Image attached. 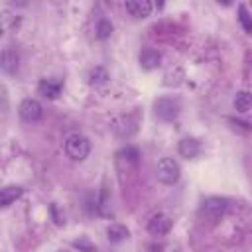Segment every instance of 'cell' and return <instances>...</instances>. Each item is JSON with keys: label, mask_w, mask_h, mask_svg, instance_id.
I'll return each instance as SVG.
<instances>
[{"label": "cell", "mask_w": 252, "mask_h": 252, "mask_svg": "<svg viewBox=\"0 0 252 252\" xmlns=\"http://www.w3.org/2000/svg\"><path fill=\"white\" fill-rule=\"evenodd\" d=\"M18 114L24 122H37L43 116V106L35 98H24L18 106Z\"/></svg>", "instance_id": "277c9868"}, {"label": "cell", "mask_w": 252, "mask_h": 252, "mask_svg": "<svg viewBox=\"0 0 252 252\" xmlns=\"http://www.w3.org/2000/svg\"><path fill=\"white\" fill-rule=\"evenodd\" d=\"M159 61H161V55H159L156 49H152V47L142 49V53H140V65H142L146 71L156 69V67L159 65Z\"/></svg>", "instance_id": "9c48e42d"}, {"label": "cell", "mask_w": 252, "mask_h": 252, "mask_svg": "<svg viewBox=\"0 0 252 252\" xmlns=\"http://www.w3.org/2000/svg\"><path fill=\"white\" fill-rule=\"evenodd\" d=\"M232 104H234V108L238 112L250 110L252 108V93L250 91H238L236 96H234V100H232Z\"/></svg>", "instance_id": "4fadbf2b"}, {"label": "cell", "mask_w": 252, "mask_h": 252, "mask_svg": "<svg viewBox=\"0 0 252 252\" xmlns=\"http://www.w3.org/2000/svg\"><path fill=\"white\" fill-rule=\"evenodd\" d=\"M65 154L73 161H83L91 154V142L83 134H69L65 138Z\"/></svg>", "instance_id": "6da1fadb"}, {"label": "cell", "mask_w": 252, "mask_h": 252, "mask_svg": "<svg viewBox=\"0 0 252 252\" xmlns=\"http://www.w3.org/2000/svg\"><path fill=\"white\" fill-rule=\"evenodd\" d=\"M177 150L185 159H195L201 154V142L197 138H183V140H179Z\"/></svg>", "instance_id": "ba28073f"}, {"label": "cell", "mask_w": 252, "mask_h": 252, "mask_svg": "<svg viewBox=\"0 0 252 252\" xmlns=\"http://www.w3.org/2000/svg\"><path fill=\"white\" fill-rule=\"evenodd\" d=\"M106 234H108V240L110 242H122L128 238V228L122 226V224H110L106 228Z\"/></svg>", "instance_id": "9a60e30c"}, {"label": "cell", "mask_w": 252, "mask_h": 252, "mask_svg": "<svg viewBox=\"0 0 252 252\" xmlns=\"http://www.w3.org/2000/svg\"><path fill=\"white\" fill-rule=\"evenodd\" d=\"M16 67H18V55L10 47H6L2 51V69L6 73H12V71H16Z\"/></svg>", "instance_id": "5bb4252c"}, {"label": "cell", "mask_w": 252, "mask_h": 252, "mask_svg": "<svg viewBox=\"0 0 252 252\" xmlns=\"http://www.w3.org/2000/svg\"><path fill=\"white\" fill-rule=\"evenodd\" d=\"M24 193V187L20 185H6L2 191H0V205L2 207H10L16 199H20Z\"/></svg>", "instance_id": "8fae6325"}, {"label": "cell", "mask_w": 252, "mask_h": 252, "mask_svg": "<svg viewBox=\"0 0 252 252\" xmlns=\"http://www.w3.org/2000/svg\"><path fill=\"white\" fill-rule=\"evenodd\" d=\"M106 185L102 183V189H100V205H98V211L102 213V215H106Z\"/></svg>", "instance_id": "d6986e66"}, {"label": "cell", "mask_w": 252, "mask_h": 252, "mask_svg": "<svg viewBox=\"0 0 252 252\" xmlns=\"http://www.w3.org/2000/svg\"><path fill=\"white\" fill-rule=\"evenodd\" d=\"M226 205H228V201L222 199V197H209V199H205V201L201 203L199 213H201V217L207 219V220H219V219L224 215Z\"/></svg>", "instance_id": "3957f363"}, {"label": "cell", "mask_w": 252, "mask_h": 252, "mask_svg": "<svg viewBox=\"0 0 252 252\" xmlns=\"http://www.w3.org/2000/svg\"><path fill=\"white\" fill-rule=\"evenodd\" d=\"M61 91V83L59 81H51V79H41L37 85V93L45 98H57Z\"/></svg>", "instance_id": "30bf717a"}, {"label": "cell", "mask_w": 252, "mask_h": 252, "mask_svg": "<svg viewBox=\"0 0 252 252\" xmlns=\"http://www.w3.org/2000/svg\"><path fill=\"white\" fill-rule=\"evenodd\" d=\"M169 230H171V219L163 213H158L148 220V232L152 236H165Z\"/></svg>", "instance_id": "8992f818"}, {"label": "cell", "mask_w": 252, "mask_h": 252, "mask_svg": "<svg viewBox=\"0 0 252 252\" xmlns=\"http://www.w3.org/2000/svg\"><path fill=\"white\" fill-rule=\"evenodd\" d=\"M154 108H156V116L158 118L169 122V120L177 118L181 104H179V100H173V98H158L156 104H154Z\"/></svg>", "instance_id": "5b68a950"}, {"label": "cell", "mask_w": 252, "mask_h": 252, "mask_svg": "<svg viewBox=\"0 0 252 252\" xmlns=\"http://www.w3.org/2000/svg\"><path fill=\"white\" fill-rule=\"evenodd\" d=\"M138 158H140V152H138L134 146H126L124 150H120V152L116 154V161H118V165L126 163V167L138 163Z\"/></svg>", "instance_id": "7c38bea8"}, {"label": "cell", "mask_w": 252, "mask_h": 252, "mask_svg": "<svg viewBox=\"0 0 252 252\" xmlns=\"http://www.w3.org/2000/svg\"><path fill=\"white\" fill-rule=\"evenodd\" d=\"M75 246H77V248H83L85 252H96V248H94V246H91L87 240H77V242H75Z\"/></svg>", "instance_id": "ffe728a7"}, {"label": "cell", "mask_w": 252, "mask_h": 252, "mask_svg": "<svg viewBox=\"0 0 252 252\" xmlns=\"http://www.w3.org/2000/svg\"><path fill=\"white\" fill-rule=\"evenodd\" d=\"M112 33V24L108 20H98L96 22V37L98 39H106Z\"/></svg>", "instance_id": "2e32d148"}, {"label": "cell", "mask_w": 252, "mask_h": 252, "mask_svg": "<svg viewBox=\"0 0 252 252\" xmlns=\"http://www.w3.org/2000/svg\"><path fill=\"white\" fill-rule=\"evenodd\" d=\"M106 79H108V75H106V71L102 69V67H96V69H93L91 71V85H102V83H106Z\"/></svg>", "instance_id": "ac0fdd59"}, {"label": "cell", "mask_w": 252, "mask_h": 252, "mask_svg": "<svg viewBox=\"0 0 252 252\" xmlns=\"http://www.w3.org/2000/svg\"><path fill=\"white\" fill-rule=\"evenodd\" d=\"M179 175H181V167L173 158H161L158 161V165H156L158 181H161L165 185H173V183H177Z\"/></svg>", "instance_id": "7a4b0ae2"}, {"label": "cell", "mask_w": 252, "mask_h": 252, "mask_svg": "<svg viewBox=\"0 0 252 252\" xmlns=\"http://www.w3.org/2000/svg\"><path fill=\"white\" fill-rule=\"evenodd\" d=\"M238 20H240V24L244 26V30L248 32V33H252V16L246 12V8L240 4L238 6Z\"/></svg>", "instance_id": "e0dca14e"}, {"label": "cell", "mask_w": 252, "mask_h": 252, "mask_svg": "<svg viewBox=\"0 0 252 252\" xmlns=\"http://www.w3.org/2000/svg\"><path fill=\"white\" fill-rule=\"evenodd\" d=\"M124 8L134 18H148L150 12H152V8H154V4L150 0H128L124 4Z\"/></svg>", "instance_id": "52a82bcc"}]
</instances>
